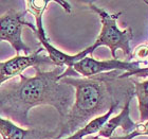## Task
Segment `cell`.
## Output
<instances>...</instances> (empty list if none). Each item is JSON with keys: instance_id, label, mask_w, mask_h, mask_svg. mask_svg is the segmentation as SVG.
Masks as SVG:
<instances>
[{"instance_id": "obj_11", "label": "cell", "mask_w": 148, "mask_h": 139, "mask_svg": "<svg viewBox=\"0 0 148 139\" xmlns=\"http://www.w3.org/2000/svg\"><path fill=\"white\" fill-rule=\"evenodd\" d=\"M138 136H148V120L140 123L138 122L136 127L129 134H124L123 136H112L110 139H134Z\"/></svg>"}, {"instance_id": "obj_10", "label": "cell", "mask_w": 148, "mask_h": 139, "mask_svg": "<svg viewBox=\"0 0 148 139\" xmlns=\"http://www.w3.org/2000/svg\"><path fill=\"white\" fill-rule=\"evenodd\" d=\"M132 81L134 85V96L138 98L140 111V123L148 120V80Z\"/></svg>"}, {"instance_id": "obj_12", "label": "cell", "mask_w": 148, "mask_h": 139, "mask_svg": "<svg viewBox=\"0 0 148 139\" xmlns=\"http://www.w3.org/2000/svg\"><path fill=\"white\" fill-rule=\"evenodd\" d=\"M121 77L123 79H130V77H136L139 79H145L148 77V67L145 68H139L131 72H124L121 74Z\"/></svg>"}, {"instance_id": "obj_9", "label": "cell", "mask_w": 148, "mask_h": 139, "mask_svg": "<svg viewBox=\"0 0 148 139\" xmlns=\"http://www.w3.org/2000/svg\"><path fill=\"white\" fill-rule=\"evenodd\" d=\"M130 101L131 100H128L124 103V106L120 114L116 115L115 117L110 118L106 122L105 125L102 127V130L97 133L99 134L97 136L105 139H110L117 127H121L123 130L124 134L131 133L136 129L138 123L132 121L130 118Z\"/></svg>"}, {"instance_id": "obj_8", "label": "cell", "mask_w": 148, "mask_h": 139, "mask_svg": "<svg viewBox=\"0 0 148 139\" xmlns=\"http://www.w3.org/2000/svg\"><path fill=\"white\" fill-rule=\"evenodd\" d=\"M0 135L2 139H56L57 131H47L39 127L25 129L0 116Z\"/></svg>"}, {"instance_id": "obj_6", "label": "cell", "mask_w": 148, "mask_h": 139, "mask_svg": "<svg viewBox=\"0 0 148 139\" xmlns=\"http://www.w3.org/2000/svg\"><path fill=\"white\" fill-rule=\"evenodd\" d=\"M148 63L147 61H138V62H124L119 59H106V61H99L88 55L80 59L78 62L74 63L72 66L76 73L83 75L84 77H89L93 75H97L110 71H124V72H131L140 68L141 64Z\"/></svg>"}, {"instance_id": "obj_2", "label": "cell", "mask_w": 148, "mask_h": 139, "mask_svg": "<svg viewBox=\"0 0 148 139\" xmlns=\"http://www.w3.org/2000/svg\"><path fill=\"white\" fill-rule=\"evenodd\" d=\"M121 71H110L89 77H62L60 82L75 90L71 109L58 125L56 139L72 135L94 118L106 114L122 100L128 101L134 96L131 79H123Z\"/></svg>"}, {"instance_id": "obj_7", "label": "cell", "mask_w": 148, "mask_h": 139, "mask_svg": "<svg viewBox=\"0 0 148 139\" xmlns=\"http://www.w3.org/2000/svg\"><path fill=\"white\" fill-rule=\"evenodd\" d=\"M41 51L42 48L29 55H15L9 61L0 62V87L4 82H8L17 75L22 74L25 69L30 67L40 68L41 66H55L49 56L40 53Z\"/></svg>"}, {"instance_id": "obj_5", "label": "cell", "mask_w": 148, "mask_h": 139, "mask_svg": "<svg viewBox=\"0 0 148 139\" xmlns=\"http://www.w3.org/2000/svg\"><path fill=\"white\" fill-rule=\"evenodd\" d=\"M25 11L10 10L5 14L0 16V43L8 41L15 49L16 55H20V52H25V55L31 54V48L23 43L21 33L23 27L30 28L34 32L36 27L25 21Z\"/></svg>"}, {"instance_id": "obj_14", "label": "cell", "mask_w": 148, "mask_h": 139, "mask_svg": "<svg viewBox=\"0 0 148 139\" xmlns=\"http://www.w3.org/2000/svg\"><path fill=\"white\" fill-rule=\"evenodd\" d=\"M83 139H105V138H102V137L99 136H87Z\"/></svg>"}, {"instance_id": "obj_4", "label": "cell", "mask_w": 148, "mask_h": 139, "mask_svg": "<svg viewBox=\"0 0 148 139\" xmlns=\"http://www.w3.org/2000/svg\"><path fill=\"white\" fill-rule=\"evenodd\" d=\"M56 1L57 0H55V1H50V0H29V1H25V4L28 6V12L33 14L35 17L36 30L34 31V33L36 34L37 38L39 39L40 44L42 45L43 49L47 51L50 59L52 61L53 64L55 66L72 68L74 63L79 61L78 55L77 54L69 55L67 53L62 52V51L58 50L57 48H55L49 41L42 26V15L47 9V6L50 2H56Z\"/></svg>"}, {"instance_id": "obj_3", "label": "cell", "mask_w": 148, "mask_h": 139, "mask_svg": "<svg viewBox=\"0 0 148 139\" xmlns=\"http://www.w3.org/2000/svg\"><path fill=\"white\" fill-rule=\"evenodd\" d=\"M88 4L90 9L99 16L101 22H102V29L94 44L83 50L84 54L86 56L91 55L96 48L101 46H107L110 49L113 59H116L117 49L122 50L126 57L132 59V52L130 48V41L133 38L132 29L130 27L126 28L125 30H120L117 28L116 20L122 12L110 14L102 8H99L95 4H93L92 2H88Z\"/></svg>"}, {"instance_id": "obj_15", "label": "cell", "mask_w": 148, "mask_h": 139, "mask_svg": "<svg viewBox=\"0 0 148 139\" xmlns=\"http://www.w3.org/2000/svg\"><path fill=\"white\" fill-rule=\"evenodd\" d=\"M145 3H146V4H147V6H148V1H145Z\"/></svg>"}, {"instance_id": "obj_1", "label": "cell", "mask_w": 148, "mask_h": 139, "mask_svg": "<svg viewBox=\"0 0 148 139\" xmlns=\"http://www.w3.org/2000/svg\"><path fill=\"white\" fill-rule=\"evenodd\" d=\"M66 67L56 66L51 71L36 67V74L28 77L20 74L17 81H9L0 87V116L20 127H30L29 111L39 105H49L57 111L62 121L74 103L75 90L60 82Z\"/></svg>"}, {"instance_id": "obj_13", "label": "cell", "mask_w": 148, "mask_h": 139, "mask_svg": "<svg viewBox=\"0 0 148 139\" xmlns=\"http://www.w3.org/2000/svg\"><path fill=\"white\" fill-rule=\"evenodd\" d=\"M148 57V46L141 45L136 47V50L132 52V59H146Z\"/></svg>"}]
</instances>
